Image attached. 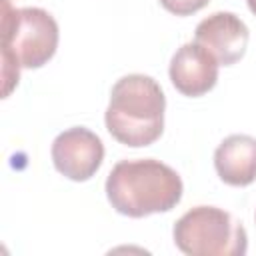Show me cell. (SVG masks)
Listing matches in <instances>:
<instances>
[{"label":"cell","instance_id":"obj_8","mask_svg":"<svg viewBox=\"0 0 256 256\" xmlns=\"http://www.w3.org/2000/svg\"><path fill=\"white\" fill-rule=\"evenodd\" d=\"M214 168L230 186L252 184L256 180V138L248 134L224 138L214 152Z\"/></svg>","mask_w":256,"mask_h":256},{"label":"cell","instance_id":"obj_6","mask_svg":"<svg viewBox=\"0 0 256 256\" xmlns=\"http://www.w3.org/2000/svg\"><path fill=\"white\" fill-rule=\"evenodd\" d=\"M196 42L204 46L218 64L230 66L238 62L248 46V26L234 12H214L196 26Z\"/></svg>","mask_w":256,"mask_h":256},{"label":"cell","instance_id":"obj_7","mask_svg":"<svg viewBox=\"0 0 256 256\" xmlns=\"http://www.w3.org/2000/svg\"><path fill=\"white\" fill-rule=\"evenodd\" d=\"M218 60L198 42L182 44L170 60V80L184 96H202L218 80Z\"/></svg>","mask_w":256,"mask_h":256},{"label":"cell","instance_id":"obj_3","mask_svg":"<svg viewBox=\"0 0 256 256\" xmlns=\"http://www.w3.org/2000/svg\"><path fill=\"white\" fill-rule=\"evenodd\" d=\"M164 92L152 76L128 74L112 86L104 122L120 144L150 146L164 130Z\"/></svg>","mask_w":256,"mask_h":256},{"label":"cell","instance_id":"obj_10","mask_svg":"<svg viewBox=\"0 0 256 256\" xmlns=\"http://www.w3.org/2000/svg\"><path fill=\"white\" fill-rule=\"evenodd\" d=\"M248 2V8H250V12L256 16V0H246Z\"/></svg>","mask_w":256,"mask_h":256},{"label":"cell","instance_id":"obj_1","mask_svg":"<svg viewBox=\"0 0 256 256\" xmlns=\"http://www.w3.org/2000/svg\"><path fill=\"white\" fill-rule=\"evenodd\" d=\"M2 48V98L10 96L20 78V68L44 66L58 48V24L42 8H14L0 0Z\"/></svg>","mask_w":256,"mask_h":256},{"label":"cell","instance_id":"obj_2","mask_svg":"<svg viewBox=\"0 0 256 256\" xmlns=\"http://www.w3.org/2000/svg\"><path fill=\"white\" fill-rule=\"evenodd\" d=\"M112 208L130 218L172 210L182 198V180L174 168L154 158L120 160L106 178Z\"/></svg>","mask_w":256,"mask_h":256},{"label":"cell","instance_id":"obj_4","mask_svg":"<svg viewBox=\"0 0 256 256\" xmlns=\"http://www.w3.org/2000/svg\"><path fill=\"white\" fill-rule=\"evenodd\" d=\"M174 244L188 256H242L248 248L244 226L216 206H196L172 230Z\"/></svg>","mask_w":256,"mask_h":256},{"label":"cell","instance_id":"obj_9","mask_svg":"<svg viewBox=\"0 0 256 256\" xmlns=\"http://www.w3.org/2000/svg\"><path fill=\"white\" fill-rule=\"evenodd\" d=\"M210 0H160V4L176 14V16H188V14H194L198 10H202Z\"/></svg>","mask_w":256,"mask_h":256},{"label":"cell","instance_id":"obj_5","mask_svg":"<svg viewBox=\"0 0 256 256\" xmlns=\"http://www.w3.org/2000/svg\"><path fill=\"white\" fill-rule=\"evenodd\" d=\"M104 160L102 140L84 126L60 132L52 142V162L60 174L74 182H84L96 174Z\"/></svg>","mask_w":256,"mask_h":256}]
</instances>
